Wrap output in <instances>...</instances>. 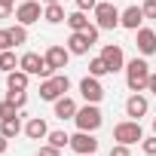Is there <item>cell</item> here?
<instances>
[{"label":"cell","mask_w":156,"mask_h":156,"mask_svg":"<svg viewBox=\"0 0 156 156\" xmlns=\"http://www.w3.org/2000/svg\"><path fill=\"white\" fill-rule=\"evenodd\" d=\"M153 132H156V116H153Z\"/></svg>","instance_id":"cell-39"},{"label":"cell","mask_w":156,"mask_h":156,"mask_svg":"<svg viewBox=\"0 0 156 156\" xmlns=\"http://www.w3.org/2000/svg\"><path fill=\"white\" fill-rule=\"evenodd\" d=\"M119 9L113 6V3H107V0H101V3L95 6V22H98V28L101 31H113V28H119Z\"/></svg>","instance_id":"cell-5"},{"label":"cell","mask_w":156,"mask_h":156,"mask_svg":"<svg viewBox=\"0 0 156 156\" xmlns=\"http://www.w3.org/2000/svg\"><path fill=\"white\" fill-rule=\"evenodd\" d=\"M16 116H19V104L6 98L3 104H0V119H16Z\"/></svg>","instance_id":"cell-25"},{"label":"cell","mask_w":156,"mask_h":156,"mask_svg":"<svg viewBox=\"0 0 156 156\" xmlns=\"http://www.w3.org/2000/svg\"><path fill=\"white\" fill-rule=\"evenodd\" d=\"M6 31H9L12 46H22V43L28 40V28H25V25H12V28H6Z\"/></svg>","instance_id":"cell-22"},{"label":"cell","mask_w":156,"mask_h":156,"mask_svg":"<svg viewBox=\"0 0 156 156\" xmlns=\"http://www.w3.org/2000/svg\"><path fill=\"white\" fill-rule=\"evenodd\" d=\"M141 22H144V9H141V6H129V9H122V16H119V25L129 28V31H138Z\"/></svg>","instance_id":"cell-14"},{"label":"cell","mask_w":156,"mask_h":156,"mask_svg":"<svg viewBox=\"0 0 156 156\" xmlns=\"http://www.w3.org/2000/svg\"><path fill=\"white\" fill-rule=\"evenodd\" d=\"M40 156H61V150L52 147V144H46V147H40Z\"/></svg>","instance_id":"cell-32"},{"label":"cell","mask_w":156,"mask_h":156,"mask_svg":"<svg viewBox=\"0 0 156 156\" xmlns=\"http://www.w3.org/2000/svg\"><path fill=\"white\" fill-rule=\"evenodd\" d=\"M6 141H9V138H6L3 132H0V153H6Z\"/></svg>","instance_id":"cell-35"},{"label":"cell","mask_w":156,"mask_h":156,"mask_svg":"<svg viewBox=\"0 0 156 156\" xmlns=\"http://www.w3.org/2000/svg\"><path fill=\"white\" fill-rule=\"evenodd\" d=\"M67 25H70V31H86V28H89V19H86L83 9H76V12L67 16Z\"/></svg>","instance_id":"cell-20"},{"label":"cell","mask_w":156,"mask_h":156,"mask_svg":"<svg viewBox=\"0 0 156 156\" xmlns=\"http://www.w3.org/2000/svg\"><path fill=\"white\" fill-rule=\"evenodd\" d=\"M16 19H19V25H34V22H40L43 19V9H40V3L37 0H25V3H19L16 6Z\"/></svg>","instance_id":"cell-7"},{"label":"cell","mask_w":156,"mask_h":156,"mask_svg":"<svg viewBox=\"0 0 156 156\" xmlns=\"http://www.w3.org/2000/svg\"><path fill=\"white\" fill-rule=\"evenodd\" d=\"M89 156H95V153H89Z\"/></svg>","instance_id":"cell-40"},{"label":"cell","mask_w":156,"mask_h":156,"mask_svg":"<svg viewBox=\"0 0 156 156\" xmlns=\"http://www.w3.org/2000/svg\"><path fill=\"white\" fill-rule=\"evenodd\" d=\"M67 58H70V49L67 46H49L46 49V61L58 70V67H67Z\"/></svg>","instance_id":"cell-15"},{"label":"cell","mask_w":156,"mask_h":156,"mask_svg":"<svg viewBox=\"0 0 156 156\" xmlns=\"http://www.w3.org/2000/svg\"><path fill=\"white\" fill-rule=\"evenodd\" d=\"M141 147H144V153H147V156H156V135H153V138H144V141H141Z\"/></svg>","instance_id":"cell-27"},{"label":"cell","mask_w":156,"mask_h":156,"mask_svg":"<svg viewBox=\"0 0 156 156\" xmlns=\"http://www.w3.org/2000/svg\"><path fill=\"white\" fill-rule=\"evenodd\" d=\"M0 132H3L6 138H19V132H22L19 116H16V119H0Z\"/></svg>","instance_id":"cell-21"},{"label":"cell","mask_w":156,"mask_h":156,"mask_svg":"<svg viewBox=\"0 0 156 156\" xmlns=\"http://www.w3.org/2000/svg\"><path fill=\"white\" fill-rule=\"evenodd\" d=\"M98 6V0H76V9H83V12H95Z\"/></svg>","instance_id":"cell-29"},{"label":"cell","mask_w":156,"mask_h":156,"mask_svg":"<svg viewBox=\"0 0 156 156\" xmlns=\"http://www.w3.org/2000/svg\"><path fill=\"white\" fill-rule=\"evenodd\" d=\"M9 101H16L19 107H25V104H28V95H25V92H16V89H9Z\"/></svg>","instance_id":"cell-30"},{"label":"cell","mask_w":156,"mask_h":156,"mask_svg":"<svg viewBox=\"0 0 156 156\" xmlns=\"http://www.w3.org/2000/svg\"><path fill=\"white\" fill-rule=\"evenodd\" d=\"M25 135H28L31 141H40V138H49V129H46V122H43L40 116H34V119L25 126Z\"/></svg>","instance_id":"cell-17"},{"label":"cell","mask_w":156,"mask_h":156,"mask_svg":"<svg viewBox=\"0 0 156 156\" xmlns=\"http://www.w3.org/2000/svg\"><path fill=\"white\" fill-rule=\"evenodd\" d=\"M28 76H31V73H25L22 67H19V70H9V73H6V86L16 89V92H25V89H28Z\"/></svg>","instance_id":"cell-18"},{"label":"cell","mask_w":156,"mask_h":156,"mask_svg":"<svg viewBox=\"0 0 156 156\" xmlns=\"http://www.w3.org/2000/svg\"><path fill=\"white\" fill-rule=\"evenodd\" d=\"M0 19H9V9L6 6H0Z\"/></svg>","instance_id":"cell-37"},{"label":"cell","mask_w":156,"mask_h":156,"mask_svg":"<svg viewBox=\"0 0 156 156\" xmlns=\"http://www.w3.org/2000/svg\"><path fill=\"white\" fill-rule=\"evenodd\" d=\"M12 3L16 0H0V6H6V9H12Z\"/></svg>","instance_id":"cell-36"},{"label":"cell","mask_w":156,"mask_h":156,"mask_svg":"<svg viewBox=\"0 0 156 156\" xmlns=\"http://www.w3.org/2000/svg\"><path fill=\"white\" fill-rule=\"evenodd\" d=\"M19 67L25 73H31V76H43V80H49V76L55 73V67L46 61V55H37V52H25L19 58Z\"/></svg>","instance_id":"cell-2"},{"label":"cell","mask_w":156,"mask_h":156,"mask_svg":"<svg viewBox=\"0 0 156 156\" xmlns=\"http://www.w3.org/2000/svg\"><path fill=\"white\" fill-rule=\"evenodd\" d=\"M80 92H83V98L89 101V104H98L101 98H104V86L98 83V76H83V80H80Z\"/></svg>","instance_id":"cell-8"},{"label":"cell","mask_w":156,"mask_h":156,"mask_svg":"<svg viewBox=\"0 0 156 156\" xmlns=\"http://www.w3.org/2000/svg\"><path fill=\"white\" fill-rule=\"evenodd\" d=\"M135 46H138L141 55H153V52H156V31H150V28H138V40H135Z\"/></svg>","instance_id":"cell-12"},{"label":"cell","mask_w":156,"mask_h":156,"mask_svg":"<svg viewBox=\"0 0 156 156\" xmlns=\"http://www.w3.org/2000/svg\"><path fill=\"white\" fill-rule=\"evenodd\" d=\"M147 89H150V92L156 95V73H150V83H147Z\"/></svg>","instance_id":"cell-34"},{"label":"cell","mask_w":156,"mask_h":156,"mask_svg":"<svg viewBox=\"0 0 156 156\" xmlns=\"http://www.w3.org/2000/svg\"><path fill=\"white\" fill-rule=\"evenodd\" d=\"M110 156H129V144H116V147H110Z\"/></svg>","instance_id":"cell-33"},{"label":"cell","mask_w":156,"mask_h":156,"mask_svg":"<svg viewBox=\"0 0 156 156\" xmlns=\"http://www.w3.org/2000/svg\"><path fill=\"white\" fill-rule=\"evenodd\" d=\"M89 73H92V76H104V73H110V67H107V61L98 55V58L89 61Z\"/></svg>","instance_id":"cell-23"},{"label":"cell","mask_w":156,"mask_h":156,"mask_svg":"<svg viewBox=\"0 0 156 156\" xmlns=\"http://www.w3.org/2000/svg\"><path fill=\"white\" fill-rule=\"evenodd\" d=\"M113 141H119V144H138V141H144L141 122H138V119H126V122H119V126L113 129Z\"/></svg>","instance_id":"cell-6"},{"label":"cell","mask_w":156,"mask_h":156,"mask_svg":"<svg viewBox=\"0 0 156 156\" xmlns=\"http://www.w3.org/2000/svg\"><path fill=\"white\" fill-rule=\"evenodd\" d=\"M73 119H76V129H80V132H95V129L104 122V116H101L98 104H86V107H80Z\"/></svg>","instance_id":"cell-4"},{"label":"cell","mask_w":156,"mask_h":156,"mask_svg":"<svg viewBox=\"0 0 156 156\" xmlns=\"http://www.w3.org/2000/svg\"><path fill=\"white\" fill-rule=\"evenodd\" d=\"M16 67H19L16 55H12L9 49H3V52H0V70H6V73H9V70H16Z\"/></svg>","instance_id":"cell-24"},{"label":"cell","mask_w":156,"mask_h":156,"mask_svg":"<svg viewBox=\"0 0 156 156\" xmlns=\"http://www.w3.org/2000/svg\"><path fill=\"white\" fill-rule=\"evenodd\" d=\"M144 19H156V0H144Z\"/></svg>","instance_id":"cell-28"},{"label":"cell","mask_w":156,"mask_h":156,"mask_svg":"<svg viewBox=\"0 0 156 156\" xmlns=\"http://www.w3.org/2000/svg\"><path fill=\"white\" fill-rule=\"evenodd\" d=\"M76 110H80V107H76L67 95H61V98L55 101V116H58V119H73V116H76Z\"/></svg>","instance_id":"cell-16"},{"label":"cell","mask_w":156,"mask_h":156,"mask_svg":"<svg viewBox=\"0 0 156 156\" xmlns=\"http://www.w3.org/2000/svg\"><path fill=\"white\" fill-rule=\"evenodd\" d=\"M147 110H150V104H147V98H144L141 92H135V95L126 101V113H129L132 119H138V122H141V116H144Z\"/></svg>","instance_id":"cell-13"},{"label":"cell","mask_w":156,"mask_h":156,"mask_svg":"<svg viewBox=\"0 0 156 156\" xmlns=\"http://www.w3.org/2000/svg\"><path fill=\"white\" fill-rule=\"evenodd\" d=\"M67 89H70V80H67L64 73H58V76H49V80L40 83V98L43 101H58Z\"/></svg>","instance_id":"cell-3"},{"label":"cell","mask_w":156,"mask_h":156,"mask_svg":"<svg viewBox=\"0 0 156 156\" xmlns=\"http://www.w3.org/2000/svg\"><path fill=\"white\" fill-rule=\"evenodd\" d=\"M43 3H58V0H43Z\"/></svg>","instance_id":"cell-38"},{"label":"cell","mask_w":156,"mask_h":156,"mask_svg":"<svg viewBox=\"0 0 156 156\" xmlns=\"http://www.w3.org/2000/svg\"><path fill=\"white\" fill-rule=\"evenodd\" d=\"M43 19H46V22H52V25H58V22H67V16H64L61 3H46V9H43Z\"/></svg>","instance_id":"cell-19"},{"label":"cell","mask_w":156,"mask_h":156,"mask_svg":"<svg viewBox=\"0 0 156 156\" xmlns=\"http://www.w3.org/2000/svg\"><path fill=\"white\" fill-rule=\"evenodd\" d=\"M70 147L80 153V156H89V153H95V150H98V141H95V135H92V132H76V135L70 138Z\"/></svg>","instance_id":"cell-9"},{"label":"cell","mask_w":156,"mask_h":156,"mask_svg":"<svg viewBox=\"0 0 156 156\" xmlns=\"http://www.w3.org/2000/svg\"><path fill=\"white\" fill-rule=\"evenodd\" d=\"M101 58L107 61V67H110V73H116V70H122V64H126V58H122V49H119L116 43H107V46L101 49Z\"/></svg>","instance_id":"cell-10"},{"label":"cell","mask_w":156,"mask_h":156,"mask_svg":"<svg viewBox=\"0 0 156 156\" xmlns=\"http://www.w3.org/2000/svg\"><path fill=\"white\" fill-rule=\"evenodd\" d=\"M126 83H129L132 92H144L147 89V83H150V64L144 58H132L126 64Z\"/></svg>","instance_id":"cell-1"},{"label":"cell","mask_w":156,"mask_h":156,"mask_svg":"<svg viewBox=\"0 0 156 156\" xmlns=\"http://www.w3.org/2000/svg\"><path fill=\"white\" fill-rule=\"evenodd\" d=\"M89 46H95V43L89 40V34H86V31H73V34L67 37V49H70V55H86V52H89Z\"/></svg>","instance_id":"cell-11"},{"label":"cell","mask_w":156,"mask_h":156,"mask_svg":"<svg viewBox=\"0 0 156 156\" xmlns=\"http://www.w3.org/2000/svg\"><path fill=\"white\" fill-rule=\"evenodd\" d=\"M49 144L61 150V147H67V144H70V135H64V132H49Z\"/></svg>","instance_id":"cell-26"},{"label":"cell","mask_w":156,"mask_h":156,"mask_svg":"<svg viewBox=\"0 0 156 156\" xmlns=\"http://www.w3.org/2000/svg\"><path fill=\"white\" fill-rule=\"evenodd\" d=\"M3 49H12V40H9V31H0V52Z\"/></svg>","instance_id":"cell-31"}]
</instances>
